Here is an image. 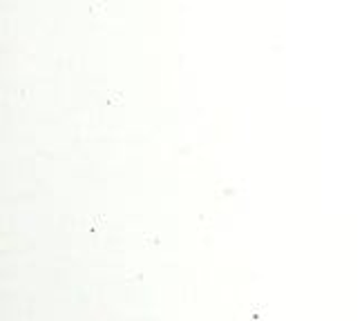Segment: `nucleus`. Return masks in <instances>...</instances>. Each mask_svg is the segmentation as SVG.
Wrapping results in <instances>:
<instances>
[]
</instances>
